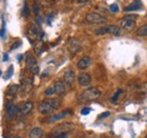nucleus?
Masks as SVG:
<instances>
[{"label": "nucleus", "instance_id": "obj_12", "mask_svg": "<svg viewBox=\"0 0 147 138\" xmlns=\"http://www.w3.org/2000/svg\"><path fill=\"white\" fill-rule=\"evenodd\" d=\"M52 86L55 88V93L58 94V95H61V94H63L66 92V84L62 80H57V82H55V84Z\"/></svg>", "mask_w": 147, "mask_h": 138}, {"label": "nucleus", "instance_id": "obj_14", "mask_svg": "<svg viewBox=\"0 0 147 138\" xmlns=\"http://www.w3.org/2000/svg\"><path fill=\"white\" fill-rule=\"evenodd\" d=\"M91 62H92V59H91L90 57H83V58L78 61L77 67L79 69H86L91 65Z\"/></svg>", "mask_w": 147, "mask_h": 138}, {"label": "nucleus", "instance_id": "obj_23", "mask_svg": "<svg viewBox=\"0 0 147 138\" xmlns=\"http://www.w3.org/2000/svg\"><path fill=\"white\" fill-rule=\"evenodd\" d=\"M13 74H14V66L11 65V66H9V68H8V70H7V72L5 74L3 78H5V79H9V78L13 76Z\"/></svg>", "mask_w": 147, "mask_h": 138}, {"label": "nucleus", "instance_id": "obj_10", "mask_svg": "<svg viewBox=\"0 0 147 138\" xmlns=\"http://www.w3.org/2000/svg\"><path fill=\"white\" fill-rule=\"evenodd\" d=\"M120 27L121 28H123L125 31H131L134 27H135V20H132V19H128V18H122L121 20H120Z\"/></svg>", "mask_w": 147, "mask_h": 138}, {"label": "nucleus", "instance_id": "obj_15", "mask_svg": "<svg viewBox=\"0 0 147 138\" xmlns=\"http://www.w3.org/2000/svg\"><path fill=\"white\" fill-rule=\"evenodd\" d=\"M32 86H33V82L32 79L30 78H25L22 83V91L25 92V93H28L31 89H32Z\"/></svg>", "mask_w": 147, "mask_h": 138}, {"label": "nucleus", "instance_id": "obj_16", "mask_svg": "<svg viewBox=\"0 0 147 138\" xmlns=\"http://www.w3.org/2000/svg\"><path fill=\"white\" fill-rule=\"evenodd\" d=\"M42 136H43V130L38 127L33 128L28 134V138H41Z\"/></svg>", "mask_w": 147, "mask_h": 138}, {"label": "nucleus", "instance_id": "obj_20", "mask_svg": "<svg viewBox=\"0 0 147 138\" xmlns=\"http://www.w3.org/2000/svg\"><path fill=\"white\" fill-rule=\"evenodd\" d=\"M17 91H18V86L17 85H9L8 88H7V91H6V95L7 96H13V95H15L16 93H17Z\"/></svg>", "mask_w": 147, "mask_h": 138}, {"label": "nucleus", "instance_id": "obj_26", "mask_svg": "<svg viewBox=\"0 0 147 138\" xmlns=\"http://www.w3.org/2000/svg\"><path fill=\"white\" fill-rule=\"evenodd\" d=\"M22 14H23L24 17H27V16L30 15V13H28V7H27L26 3L24 5V8H23V13H22Z\"/></svg>", "mask_w": 147, "mask_h": 138}, {"label": "nucleus", "instance_id": "obj_25", "mask_svg": "<svg viewBox=\"0 0 147 138\" xmlns=\"http://www.w3.org/2000/svg\"><path fill=\"white\" fill-rule=\"evenodd\" d=\"M121 93H122V89H118V91H117V93H115V94L113 95V97L111 99V101H112L113 103H114V102H117V101H118V99H119V95H120Z\"/></svg>", "mask_w": 147, "mask_h": 138}, {"label": "nucleus", "instance_id": "obj_2", "mask_svg": "<svg viewBox=\"0 0 147 138\" xmlns=\"http://www.w3.org/2000/svg\"><path fill=\"white\" fill-rule=\"evenodd\" d=\"M101 96V92L96 87H88L85 91H83L78 95V101L79 102H90L93 100H96Z\"/></svg>", "mask_w": 147, "mask_h": 138}, {"label": "nucleus", "instance_id": "obj_19", "mask_svg": "<svg viewBox=\"0 0 147 138\" xmlns=\"http://www.w3.org/2000/svg\"><path fill=\"white\" fill-rule=\"evenodd\" d=\"M142 8V2L140 1H135L132 3H130L128 7L125 8V12H131V10H138Z\"/></svg>", "mask_w": 147, "mask_h": 138}, {"label": "nucleus", "instance_id": "obj_7", "mask_svg": "<svg viewBox=\"0 0 147 138\" xmlns=\"http://www.w3.org/2000/svg\"><path fill=\"white\" fill-rule=\"evenodd\" d=\"M70 113H71L70 110H63V111H61V112H59V113H57V114H52V116L49 118L48 121H49V122H55V121H58V120L65 119V118L68 117Z\"/></svg>", "mask_w": 147, "mask_h": 138}, {"label": "nucleus", "instance_id": "obj_6", "mask_svg": "<svg viewBox=\"0 0 147 138\" xmlns=\"http://www.w3.org/2000/svg\"><path fill=\"white\" fill-rule=\"evenodd\" d=\"M26 67L31 70V72L33 75H37L40 68H38V65H37L36 60L31 55V54H27L26 55Z\"/></svg>", "mask_w": 147, "mask_h": 138}, {"label": "nucleus", "instance_id": "obj_36", "mask_svg": "<svg viewBox=\"0 0 147 138\" xmlns=\"http://www.w3.org/2000/svg\"><path fill=\"white\" fill-rule=\"evenodd\" d=\"M146 138H147V137H146Z\"/></svg>", "mask_w": 147, "mask_h": 138}, {"label": "nucleus", "instance_id": "obj_4", "mask_svg": "<svg viewBox=\"0 0 147 138\" xmlns=\"http://www.w3.org/2000/svg\"><path fill=\"white\" fill-rule=\"evenodd\" d=\"M75 128V124L73 122H66V123H61L59 126H57L55 129H52L51 134L53 136H59L62 134H68L70 130H73Z\"/></svg>", "mask_w": 147, "mask_h": 138}, {"label": "nucleus", "instance_id": "obj_28", "mask_svg": "<svg viewBox=\"0 0 147 138\" xmlns=\"http://www.w3.org/2000/svg\"><path fill=\"white\" fill-rule=\"evenodd\" d=\"M2 27H1V30H0V37H3V35H5V31H6V25H5V19L2 18Z\"/></svg>", "mask_w": 147, "mask_h": 138}, {"label": "nucleus", "instance_id": "obj_27", "mask_svg": "<svg viewBox=\"0 0 147 138\" xmlns=\"http://www.w3.org/2000/svg\"><path fill=\"white\" fill-rule=\"evenodd\" d=\"M110 10L111 12H113V13H118L119 12V7H118V5L117 3H112L110 6Z\"/></svg>", "mask_w": 147, "mask_h": 138}, {"label": "nucleus", "instance_id": "obj_32", "mask_svg": "<svg viewBox=\"0 0 147 138\" xmlns=\"http://www.w3.org/2000/svg\"><path fill=\"white\" fill-rule=\"evenodd\" d=\"M67 137H68V134H62V135L55 136V138H67Z\"/></svg>", "mask_w": 147, "mask_h": 138}, {"label": "nucleus", "instance_id": "obj_30", "mask_svg": "<svg viewBox=\"0 0 147 138\" xmlns=\"http://www.w3.org/2000/svg\"><path fill=\"white\" fill-rule=\"evenodd\" d=\"M91 112V109H88V108H84L83 110H82V114L83 116H86V114H88Z\"/></svg>", "mask_w": 147, "mask_h": 138}, {"label": "nucleus", "instance_id": "obj_9", "mask_svg": "<svg viewBox=\"0 0 147 138\" xmlns=\"http://www.w3.org/2000/svg\"><path fill=\"white\" fill-rule=\"evenodd\" d=\"M40 35V28L37 27L36 25H32L30 28H28V32H27V36H28V40L31 42H34L38 37Z\"/></svg>", "mask_w": 147, "mask_h": 138}, {"label": "nucleus", "instance_id": "obj_31", "mask_svg": "<svg viewBox=\"0 0 147 138\" xmlns=\"http://www.w3.org/2000/svg\"><path fill=\"white\" fill-rule=\"evenodd\" d=\"M110 116V112L108 111V112H104V113H102L100 117H98V119H103V118H105V117H109Z\"/></svg>", "mask_w": 147, "mask_h": 138}, {"label": "nucleus", "instance_id": "obj_11", "mask_svg": "<svg viewBox=\"0 0 147 138\" xmlns=\"http://www.w3.org/2000/svg\"><path fill=\"white\" fill-rule=\"evenodd\" d=\"M32 109H33V102L32 101H27V102L23 103L19 106V114L26 116L32 111Z\"/></svg>", "mask_w": 147, "mask_h": 138}, {"label": "nucleus", "instance_id": "obj_35", "mask_svg": "<svg viewBox=\"0 0 147 138\" xmlns=\"http://www.w3.org/2000/svg\"><path fill=\"white\" fill-rule=\"evenodd\" d=\"M14 138H20V137H14Z\"/></svg>", "mask_w": 147, "mask_h": 138}, {"label": "nucleus", "instance_id": "obj_34", "mask_svg": "<svg viewBox=\"0 0 147 138\" xmlns=\"http://www.w3.org/2000/svg\"><path fill=\"white\" fill-rule=\"evenodd\" d=\"M0 76H1V70H0Z\"/></svg>", "mask_w": 147, "mask_h": 138}, {"label": "nucleus", "instance_id": "obj_22", "mask_svg": "<svg viewBox=\"0 0 147 138\" xmlns=\"http://www.w3.org/2000/svg\"><path fill=\"white\" fill-rule=\"evenodd\" d=\"M137 35L138 36H147V24L143 25L142 27H139L137 30Z\"/></svg>", "mask_w": 147, "mask_h": 138}, {"label": "nucleus", "instance_id": "obj_3", "mask_svg": "<svg viewBox=\"0 0 147 138\" xmlns=\"http://www.w3.org/2000/svg\"><path fill=\"white\" fill-rule=\"evenodd\" d=\"M95 35H103V34H113V35H119L121 34V31H120V27L118 26H114V25H108V26H104V27H100L97 30L94 31Z\"/></svg>", "mask_w": 147, "mask_h": 138}, {"label": "nucleus", "instance_id": "obj_8", "mask_svg": "<svg viewBox=\"0 0 147 138\" xmlns=\"http://www.w3.org/2000/svg\"><path fill=\"white\" fill-rule=\"evenodd\" d=\"M77 79H78L79 85H82V86H87V85H90L91 82H92V77H91V75L87 74V72H82V74L78 76Z\"/></svg>", "mask_w": 147, "mask_h": 138}, {"label": "nucleus", "instance_id": "obj_13", "mask_svg": "<svg viewBox=\"0 0 147 138\" xmlns=\"http://www.w3.org/2000/svg\"><path fill=\"white\" fill-rule=\"evenodd\" d=\"M75 78H76V75H75V72H74L73 70H67L66 72H65V75H63V83L65 84H67V85H71L74 83V80H75Z\"/></svg>", "mask_w": 147, "mask_h": 138}, {"label": "nucleus", "instance_id": "obj_33", "mask_svg": "<svg viewBox=\"0 0 147 138\" xmlns=\"http://www.w3.org/2000/svg\"><path fill=\"white\" fill-rule=\"evenodd\" d=\"M7 60H8V54L5 53V54H3V61H7Z\"/></svg>", "mask_w": 147, "mask_h": 138}, {"label": "nucleus", "instance_id": "obj_1", "mask_svg": "<svg viewBox=\"0 0 147 138\" xmlns=\"http://www.w3.org/2000/svg\"><path fill=\"white\" fill-rule=\"evenodd\" d=\"M61 104V100L59 99H49V100H44L42 101L38 105V111L42 114H49L51 112H53L57 110Z\"/></svg>", "mask_w": 147, "mask_h": 138}, {"label": "nucleus", "instance_id": "obj_5", "mask_svg": "<svg viewBox=\"0 0 147 138\" xmlns=\"http://www.w3.org/2000/svg\"><path fill=\"white\" fill-rule=\"evenodd\" d=\"M85 19L88 23H91V24H103V23H107V17L102 16L98 13H88L86 15Z\"/></svg>", "mask_w": 147, "mask_h": 138}, {"label": "nucleus", "instance_id": "obj_17", "mask_svg": "<svg viewBox=\"0 0 147 138\" xmlns=\"http://www.w3.org/2000/svg\"><path fill=\"white\" fill-rule=\"evenodd\" d=\"M18 112H19L18 106H16V105H8L7 106V113H8L9 118H14Z\"/></svg>", "mask_w": 147, "mask_h": 138}, {"label": "nucleus", "instance_id": "obj_18", "mask_svg": "<svg viewBox=\"0 0 147 138\" xmlns=\"http://www.w3.org/2000/svg\"><path fill=\"white\" fill-rule=\"evenodd\" d=\"M68 48H69V50L75 53V52H77L79 50V42L77 41V40H69V43H68Z\"/></svg>", "mask_w": 147, "mask_h": 138}, {"label": "nucleus", "instance_id": "obj_29", "mask_svg": "<svg viewBox=\"0 0 147 138\" xmlns=\"http://www.w3.org/2000/svg\"><path fill=\"white\" fill-rule=\"evenodd\" d=\"M20 44H22V42H20V41H16V42H15V43H14V44H13V45L10 47V50L13 51V50L17 49V48H18V47L20 45Z\"/></svg>", "mask_w": 147, "mask_h": 138}, {"label": "nucleus", "instance_id": "obj_24", "mask_svg": "<svg viewBox=\"0 0 147 138\" xmlns=\"http://www.w3.org/2000/svg\"><path fill=\"white\" fill-rule=\"evenodd\" d=\"M44 94H45V96H51L52 94H55V88H53V86L48 87V88L45 89Z\"/></svg>", "mask_w": 147, "mask_h": 138}, {"label": "nucleus", "instance_id": "obj_21", "mask_svg": "<svg viewBox=\"0 0 147 138\" xmlns=\"http://www.w3.org/2000/svg\"><path fill=\"white\" fill-rule=\"evenodd\" d=\"M34 51L36 52V54H41L42 53V51H43V42L41 40L35 42V44H34Z\"/></svg>", "mask_w": 147, "mask_h": 138}]
</instances>
